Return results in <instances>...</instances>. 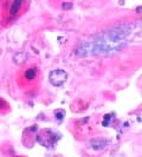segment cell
Returning a JSON list of instances; mask_svg holds the SVG:
<instances>
[{"label": "cell", "mask_w": 142, "mask_h": 157, "mask_svg": "<svg viewBox=\"0 0 142 157\" xmlns=\"http://www.w3.org/2000/svg\"><path fill=\"white\" fill-rule=\"evenodd\" d=\"M38 78H39V69L36 65L26 66L18 73V83L22 87L34 85L38 82Z\"/></svg>", "instance_id": "6da1fadb"}, {"label": "cell", "mask_w": 142, "mask_h": 157, "mask_svg": "<svg viewBox=\"0 0 142 157\" xmlns=\"http://www.w3.org/2000/svg\"><path fill=\"white\" fill-rule=\"evenodd\" d=\"M58 138H59V135H57L51 129H44L37 136L38 143L41 144V145H44V147H46V148L52 147L56 142L58 141Z\"/></svg>", "instance_id": "7a4b0ae2"}, {"label": "cell", "mask_w": 142, "mask_h": 157, "mask_svg": "<svg viewBox=\"0 0 142 157\" xmlns=\"http://www.w3.org/2000/svg\"><path fill=\"white\" fill-rule=\"evenodd\" d=\"M27 0H11L8 4L7 10V18L8 20H14L22 14L24 7L26 6Z\"/></svg>", "instance_id": "3957f363"}, {"label": "cell", "mask_w": 142, "mask_h": 157, "mask_svg": "<svg viewBox=\"0 0 142 157\" xmlns=\"http://www.w3.org/2000/svg\"><path fill=\"white\" fill-rule=\"evenodd\" d=\"M49 79H50V83L56 87L62 86L64 83L66 82L68 79V73L62 69H56V70L51 71L50 75H49Z\"/></svg>", "instance_id": "277c9868"}, {"label": "cell", "mask_w": 142, "mask_h": 157, "mask_svg": "<svg viewBox=\"0 0 142 157\" xmlns=\"http://www.w3.org/2000/svg\"><path fill=\"white\" fill-rule=\"evenodd\" d=\"M10 104H8L4 98L0 97V113H7L10 111Z\"/></svg>", "instance_id": "5b68a950"}, {"label": "cell", "mask_w": 142, "mask_h": 157, "mask_svg": "<svg viewBox=\"0 0 142 157\" xmlns=\"http://www.w3.org/2000/svg\"><path fill=\"white\" fill-rule=\"evenodd\" d=\"M64 116H65V112L62 110H58V111H56V118L58 119V121H61V119H63Z\"/></svg>", "instance_id": "8992f818"}, {"label": "cell", "mask_w": 142, "mask_h": 157, "mask_svg": "<svg viewBox=\"0 0 142 157\" xmlns=\"http://www.w3.org/2000/svg\"><path fill=\"white\" fill-rule=\"evenodd\" d=\"M62 7H63L64 10H70V8L72 7V4H70V2H64L63 5H62Z\"/></svg>", "instance_id": "52a82bcc"}, {"label": "cell", "mask_w": 142, "mask_h": 157, "mask_svg": "<svg viewBox=\"0 0 142 157\" xmlns=\"http://www.w3.org/2000/svg\"><path fill=\"white\" fill-rule=\"evenodd\" d=\"M0 13H1V10H0Z\"/></svg>", "instance_id": "ba28073f"}]
</instances>
